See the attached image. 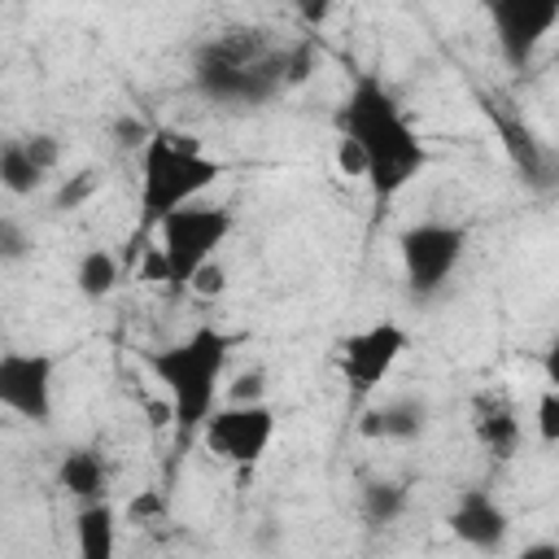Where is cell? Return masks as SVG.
<instances>
[{"instance_id":"6da1fadb","label":"cell","mask_w":559,"mask_h":559,"mask_svg":"<svg viewBox=\"0 0 559 559\" xmlns=\"http://www.w3.org/2000/svg\"><path fill=\"white\" fill-rule=\"evenodd\" d=\"M336 127H341V140L358 153L362 179L371 183V192L380 201H393L428 166V148H424L415 122L406 118L397 96L371 74L354 79V87L345 92V100L336 109Z\"/></svg>"},{"instance_id":"7a4b0ae2","label":"cell","mask_w":559,"mask_h":559,"mask_svg":"<svg viewBox=\"0 0 559 559\" xmlns=\"http://www.w3.org/2000/svg\"><path fill=\"white\" fill-rule=\"evenodd\" d=\"M310 66V44L280 48L266 35L236 31L218 35L197 52V83L210 100L223 105H262L288 79H301Z\"/></svg>"},{"instance_id":"3957f363","label":"cell","mask_w":559,"mask_h":559,"mask_svg":"<svg viewBox=\"0 0 559 559\" xmlns=\"http://www.w3.org/2000/svg\"><path fill=\"white\" fill-rule=\"evenodd\" d=\"M231 345H236V336H227L218 328H197L183 341L144 349V367L162 384L166 411L183 437L201 432V424L218 411V384H223Z\"/></svg>"},{"instance_id":"277c9868","label":"cell","mask_w":559,"mask_h":559,"mask_svg":"<svg viewBox=\"0 0 559 559\" xmlns=\"http://www.w3.org/2000/svg\"><path fill=\"white\" fill-rule=\"evenodd\" d=\"M223 175V162L188 131L157 127L140 144V223L153 231L166 214L197 205Z\"/></svg>"},{"instance_id":"5b68a950","label":"cell","mask_w":559,"mask_h":559,"mask_svg":"<svg viewBox=\"0 0 559 559\" xmlns=\"http://www.w3.org/2000/svg\"><path fill=\"white\" fill-rule=\"evenodd\" d=\"M236 218L227 205H183L175 214H166L153 231H157V275L170 284V293H192V280L201 275V266L214 262V253L227 245Z\"/></svg>"},{"instance_id":"8992f818","label":"cell","mask_w":559,"mask_h":559,"mask_svg":"<svg viewBox=\"0 0 559 559\" xmlns=\"http://www.w3.org/2000/svg\"><path fill=\"white\" fill-rule=\"evenodd\" d=\"M397 249H402V275H406L411 297L428 301V297H437V293L450 284V275L459 271L463 249H467V231H463L459 223H437V218H428V223L406 227L402 240H397Z\"/></svg>"},{"instance_id":"52a82bcc","label":"cell","mask_w":559,"mask_h":559,"mask_svg":"<svg viewBox=\"0 0 559 559\" xmlns=\"http://www.w3.org/2000/svg\"><path fill=\"white\" fill-rule=\"evenodd\" d=\"M275 428H280V419H275L271 402H227L201 424V437L218 463L253 467L266 459Z\"/></svg>"},{"instance_id":"ba28073f","label":"cell","mask_w":559,"mask_h":559,"mask_svg":"<svg viewBox=\"0 0 559 559\" xmlns=\"http://www.w3.org/2000/svg\"><path fill=\"white\" fill-rule=\"evenodd\" d=\"M0 411L48 424L57 411V362L39 349H4L0 354Z\"/></svg>"},{"instance_id":"9c48e42d","label":"cell","mask_w":559,"mask_h":559,"mask_svg":"<svg viewBox=\"0 0 559 559\" xmlns=\"http://www.w3.org/2000/svg\"><path fill=\"white\" fill-rule=\"evenodd\" d=\"M406 332L397 323H371L362 332H349L336 349V362H341V380L358 393V397H371L389 376L393 367L402 362L406 354Z\"/></svg>"},{"instance_id":"30bf717a","label":"cell","mask_w":559,"mask_h":559,"mask_svg":"<svg viewBox=\"0 0 559 559\" xmlns=\"http://www.w3.org/2000/svg\"><path fill=\"white\" fill-rule=\"evenodd\" d=\"M489 17H493L502 57H507L515 70H524V66L533 61V52L542 48V39L555 31L559 4H555V0H507V4H493Z\"/></svg>"},{"instance_id":"8fae6325","label":"cell","mask_w":559,"mask_h":559,"mask_svg":"<svg viewBox=\"0 0 559 559\" xmlns=\"http://www.w3.org/2000/svg\"><path fill=\"white\" fill-rule=\"evenodd\" d=\"M450 533L472 550H498L511 533V515L489 489H463L450 507Z\"/></svg>"},{"instance_id":"7c38bea8","label":"cell","mask_w":559,"mask_h":559,"mask_svg":"<svg viewBox=\"0 0 559 559\" xmlns=\"http://www.w3.org/2000/svg\"><path fill=\"white\" fill-rule=\"evenodd\" d=\"M472 432L493 459H515L524 445V424L502 389H480L472 397Z\"/></svg>"},{"instance_id":"4fadbf2b","label":"cell","mask_w":559,"mask_h":559,"mask_svg":"<svg viewBox=\"0 0 559 559\" xmlns=\"http://www.w3.org/2000/svg\"><path fill=\"white\" fill-rule=\"evenodd\" d=\"M358 428L371 441H415L428 428V406L419 397H384L362 411Z\"/></svg>"},{"instance_id":"5bb4252c","label":"cell","mask_w":559,"mask_h":559,"mask_svg":"<svg viewBox=\"0 0 559 559\" xmlns=\"http://www.w3.org/2000/svg\"><path fill=\"white\" fill-rule=\"evenodd\" d=\"M57 485H61L70 498H79V507L105 502L109 467H105V459H100L96 450L79 445V450H66V454H61V463H57Z\"/></svg>"},{"instance_id":"9a60e30c","label":"cell","mask_w":559,"mask_h":559,"mask_svg":"<svg viewBox=\"0 0 559 559\" xmlns=\"http://www.w3.org/2000/svg\"><path fill=\"white\" fill-rule=\"evenodd\" d=\"M79 559H118V511L109 502H87L74 515Z\"/></svg>"},{"instance_id":"2e32d148","label":"cell","mask_w":559,"mask_h":559,"mask_svg":"<svg viewBox=\"0 0 559 559\" xmlns=\"http://www.w3.org/2000/svg\"><path fill=\"white\" fill-rule=\"evenodd\" d=\"M118 280H122V271H118V258L109 249H87L79 258V266H74V288L83 297H92V301L109 297L118 288Z\"/></svg>"},{"instance_id":"e0dca14e","label":"cell","mask_w":559,"mask_h":559,"mask_svg":"<svg viewBox=\"0 0 559 559\" xmlns=\"http://www.w3.org/2000/svg\"><path fill=\"white\" fill-rule=\"evenodd\" d=\"M44 166L35 162V153L26 148V144H4L0 148V183L13 192V197H26V192H35L39 183H44Z\"/></svg>"},{"instance_id":"ac0fdd59","label":"cell","mask_w":559,"mask_h":559,"mask_svg":"<svg viewBox=\"0 0 559 559\" xmlns=\"http://www.w3.org/2000/svg\"><path fill=\"white\" fill-rule=\"evenodd\" d=\"M362 511L371 524H393L406 511V489L397 480H371L362 489Z\"/></svg>"},{"instance_id":"d6986e66","label":"cell","mask_w":559,"mask_h":559,"mask_svg":"<svg viewBox=\"0 0 559 559\" xmlns=\"http://www.w3.org/2000/svg\"><path fill=\"white\" fill-rule=\"evenodd\" d=\"M533 428H537V441L542 445H555L559 441V389L555 384H542L537 411H533Z\"/></svg>"},{"instance_id":"ffe728a7","label":"cell","mask_w":559,"mask_h":559,"mask_svg":"<svg viewBox=\"0 0 559 559\" xmlns=\"http://www.w3.org/2000/svg\"><path fill=\"white\" fill-rule=\"evenodd\" d=\"M26 249H31V240H26V231L13 223V218H0V262H13V258H26Z\"/></svg>"},{"instance_id":"44dd1931","label":"cell","mask_w":559,"mask_h":559,"mask_svg":"<svg viewBox=\"0 0 559 559\" xmlns=\"http://www.w3.org/2000/svg\"><path fill=\"white\" fill-rule=\"evenodd\" d=\"M231 402H262V371L240 376L236 389H231Z\"/></svg>"},{"instance_id":"7402d4cb","label":"cell","mask_w":559,"mask_h":559,"mask_svg":"<svg viewBox=\"0 0 559 559\" xmlns=\"http://www.w3.org/2000/svg\"><path fill=\"white\" fill-rule=\"evenodd\" d=\"M515 559H559V546H555L550 537H542V542H528Z\"/></svg>"}]
</instances>
